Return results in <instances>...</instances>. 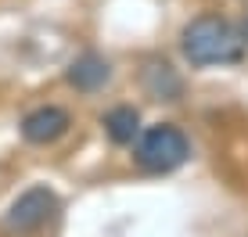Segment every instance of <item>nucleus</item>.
<instances>
[{
    "mask_svg": "<svg viewBox=\"0 0 248 237\" xmlns=\"http://www.w3.org/2000/svg\"><path fill=\"white\" fill-rule=\"evenodd\" d=\"M245 32L223 15H198L184 25L180 50L191 65L209 69V65H237L245 58Z\"/></svg>",
    "mask_w": 248,
    "mask_h": 237,
    "instance_id": "obj_1",
    "label": "nucleus"
},
{
    "mask_svg": "<svg viewBox=\"0 0 248 237\" xmlns=\"http://www.w3.org/2000/svg\"><path fill=\"white\" fill-rule=\"evenodd\" d=\"M133 158L144 173H155V176L173 173V169H180L191 158V140L173 122H158V126H151V130H144L137 137Z\"/></svg>",
    "mask_w": 248,
    "mask_h": 237,
    "instance_id": "obj_2",
    "label": "nucleus"
},
{
    "mask_svg": "<svg viewBox=\"0 0 248 237\" xmlns=\"http://www.w3.org/2000/svg\"><path fill=\"white\" fill-rule=\"evenodd\" d=\"M54 208H58L54 191H47V187H29L25 194H18V201H15L11 208H7L4 226H7L11 234H36L40 226L54 216Z\"/></svg>",
    "mask_w": 248,
    "mask_h": 237,
    "instance_id": "obj_3",
    "label": "nucleus"
},
{
    "mask_svg": "<svg viewBox=\"0 0 248 237\" xmlns=\"http://www.w3.org/2000/svg\"><path fill=\"white\" fill-rule=\"evenodd\" d=\"M68 126H72V115H68L65 108L44 104V108H32V112L22 118V137L29 140V144L47 148V144H54V140L65 137Z\"/></svg>",
    "mask_w": 248,
    "mask_h": 237,
    "instance_id": "obj_4",
    "label": "nucleus"
},
{
    "mask_svg": "<svg viewBox=\"0 0 248 237\" xmlns=\"http://www.w3.org/2000/svg\"><path fill=\"white\" fill-rule=\"evenodd\" d=\"M140 83L155 101H180L184 94V79L176 75V69L169 61H148L140 72Z\"/></svg>",
    "mask_w": 248,
    "mask_h": 237,
    "instance_id": "obj_5",
    "label": "nucleus"
},
{
    "mask_svg": "<svg viewBox=\"0 0 248 237\" xmlns=\"http://www.w3.org/2000/svg\"><path fill=\"white\" fill-rule=\"evenodd\" d=\"M108 75H112V69H108V61L101 54H79L72 65H68V83H72L76 90H83V94L105 87Z\"/></svg>",
    "mask_w": 248,
    "mask_h": 237,
    "instance_id": "obj_6",
    "label": "nucleus"
},
{
    "mask_svg": "<svg viewBox=\"0 0 248 237\" xmlns=\"http://www.w3.org/2000/svg\"><path fill=\"white\" fill-rule=\"evenodd\" d=\"M105 133L112 137V144H119V148L133 144L140 137V115H137V108H130V104L112 108V112L105 115Z\"/></svg>",
    "mask_w": 248,
    "mask_h": 237,
    "instance_id": "obj_7",
    "label": "nucleus"
},
{
    "mask_svg": "<svg viewBox=\"0 0 248 237\" xmlns=\"http://www.w3.org/2000/svg\"><path fill=\"white\" fill-rule=\"evenodd\" d=\"M241 32H245V40H248V15H245V22H241Z\"/></svg>",
    "mask_w": 248,
    "mask_h": 237,
    "instance_id": "obj_8",
    "label": "nucleus"
}]
</instances>
